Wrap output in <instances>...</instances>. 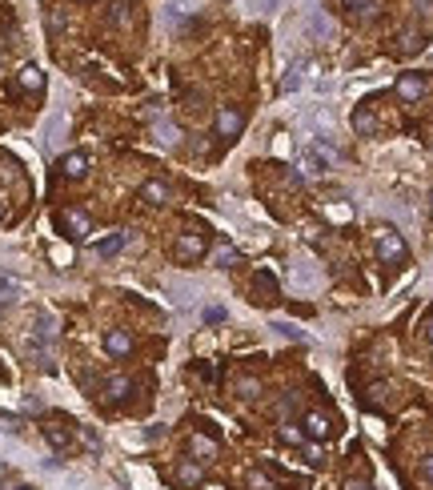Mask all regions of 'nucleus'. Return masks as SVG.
Listing matches in <instances>:
<instances>
[{"label":"nucleus","mask_w":433,"mask_h":490,"mask_svg":"<svg viewBox=\"0 0 433 490\" xmlns=\"http://www.w3.org/2000/svg\"><path fill=\"white\" fill-rule=\"evenodd\" d=\"M45 438L52 450H68L73 446V438H68V430H61V426H45Z\"/></svg>","instance_id":"obj_20"},{"label":"nucleus","mask_w":433,"mask_h":490,"mask_svg":"<svg viewBox=\"0 0 433 490\" xmlns=\"http://www.w3.org/2000/svg\"><path fill=\"white\" fill-rule=\"evenodd\" d=\"M329 217H333V221H349V209H345V205L337 209V205H333V209H329Z\"/></svg>","instance_id":"obj_33"},{"label":"nucleus","mask_w":433,"mask_h":490,"mask_svg":"<svg viewBox=\"0 0 433 490\" xmlns=\"http://www.w3.org/2000/svg\"><path fill=\"white\" fill-rule=\"evenodd\" d=\"M301 426H305V438H313V442H325L329 434H333V422L321 414V410H309L301 418Z\"/></svg>","instance_id":"obj_9"},{"label":"nucleus","mask_w":433,"mask_h":490,"mask_svg":"<svg viewBox=\"0 0 433 490\" xmlns=\"http://www.w3.org/2000/svg\"><path fill=\"white\" fill-rule=\"evenodd\" d=\"M229 313H225V306H205V322L208 326H217V322H225Z\"/></svg>","instance_id":"obj_29"},{"label":"nucleus","mask_w":433,"mask_h":490,"mask_svg":"<svg viewBox=\"0 0 433 490\" xmlns=\"http://www.w3.org/2000/svg\"><path fill=\"white\" fill-rule=\"evenodd\" d=\"M105 350H109L112 358H128L132 354V334L128 329H109L105 334Z\"/></svg>","instance_id":"obj_12"},{"label":"nucleus","mask_w":433,"mask_h":490,"mask_svg":"<svg viewBox=\"0 0 433 490\" xmlns=\"http://www.w3.org/2000/svg\"><path fill=\"white\" fill-rule=\"evenodd\" d=\"M173 478H176V487H201L205 482V466L197 458H181L173 466Z\"/></svg>","instance_id":"obj_7"},{"label":"nucleus","mask_w":433,"mask_h":490,"mask_svg":"<svg viewBox=\"0 0 433 490\" xmlns=\"http://www.w3.org/2000/svg\"><path fill=\"white\" fill-rule=\"evenodd\" d=\"M377 258H381L385 265H401L405 258H409V249H405V242H401V233H393L389 225L377 229Z\"/></svg>","instance_id":"obj_2"},{"label":"nucleus","mask_w":433,"mask_h":490,"mask_svg":"<svg viewBox=\"0 0 433 490\" xmlns=\"http://www.w3.org/2000/svg\"><path fill=\"white\" fill-rule=\"evenodd\" d=\"M421 478H425V482L433 487V454H425V458H421Z\"/></svg>","instance_id":"obj_32"},{"label":"nucleus","mask_w":433,"mask_h":490,"mask_svg":"<svg viewBox=\"0 0 433 490\" xmlns=\"http://www.w3.org/2000/svg\"><path fill=\"white\" fill-rule=\"evenodd\" d=\"M241 129H245V113H241L237 105H221L217 109V137L221 141H233Z\"/></svg>","instance_id":"obj_4"},{"label":"nucleus","mask_w":433,"mask_h":490,"mask_svg":"<svg viewBox=\"0 0 433 490\" xmlns=\"http://www.w3.org/2000/svg\"><path fill=\"white\" fill-rule=\"evenodd\" d=\"M213 262L221 265V269H229V265H237V249H233V245H221V249L213 253Z\"/></svg>","instance_id":"obj_23"},{"label":"nucleus","mask_w":433,"mask_h":490,"mask_svg":"<svg viewBox=\"0 0 433 490\" xmlns=\"http://www.w3.org/2000/svg\"><path fill=\"white\" fill-rule=\"evenodd\" d=\"M48 33H52V36L64 33V13H61V8H52V13H48Z\"/></svg>","instance_id":"obj_27"},{"label":"nucleus","mask_w":433,"mask_h":490,"mask_svg":"<svg viewBox=\"0 0 433 490\" xmlns=\"http://www.w3.org/2000/svg\"><path fill=\"white\" fill-rule=\"evenodd\" d=\"M261 390H265V382L257 374H241L237 378V398H261Z\"/></svg>","instance_id":"obj_18"},{"label":"nucleus","mask_w":433,"mask_h":490,"mask_svg":"<svg viewBox=\"0 0 433 490\" xmlns=\"http://www.w3.org/2000/svg\"><path fill=\"white\" fill-rule=\"evenodd\" d=\"M217 454V442L205 438V434H189V458H197V462H205V458Z\"/></svg>","instance_id":"obj_15"},{"label":"nucleus","mask_w":433,"mask_h":490,"mask_svg":"<svg viewBox=\"0 0 433 490\" xmlns=\"http://www.w3.org/2000/svg\"><path fill=\"white\" fill-rule=\"evenodd\" d=\"M345 490H373L369 478H345Z\"/></svg>","instance_id":"obj_31"},{"label":"nucleus","mask_w":433,"mask_h":490,"mask_svg":"<svg viewBox=\"0 0 433 490\" xmlns=\"http://www.w3.org/2000/svg\"><path fill=\"white\" fill-rule=\"evenodd\" d=\"M16 490H32V487H16Z\"/></svg>","instance_id":"obj_35"},{"label":"nucleus","mask_w":433,"mask_h":490,"mask_svg":"<svg viewBox=\"0 0 433 490\" xmlns=\"http://www.w3.org/2000/svg\"><path fill=\"white\" fill-rule=\"evenodd\" d=\"M109 20H112V24H125V20H128V0H116V4H109Z\"/></svg>","instance_id":"obj_24"},{"label":"nucleus","mask_w":433,"mask_h":490,"mask_svg":"<svg viewBox=\"0 0 433 490\" xmlns=\"http://www.w3.org/2000/svg\"><path fill=\"white\" fill-rule=\"evenodd\" d=\"M176 137H181V133H176L173 125H157V141H160V145H176Z\"/></svg>","instance_id":"obj_26"},{"label":"nucleus","mask_w":433,"mask_h":490,"mask_svg":"<svg viewBox=\"0 0 433 490\" xmlns=\"http://www.w3.org/2000/svg\"><path fill=\"white\" fill-rule=\"evenodd\" d=\"M273 329H281V334H285L289 342H301V338H305V334H301V329H297V326H293V322H277V326H273Z\"/></svg>","instance_id":"obj_28"},{"label":"nucleus","mask_w":433,"mask_h":490,"mask_svg":"<svg viewBox=\"0 0 433 490\" xmlns=\"http://www.w3.org/2000/svg\"><path fill=\"white\" fill-rule=\"evenodd\" d=\"M430 201H433V193H430Z\"/></svg>","instance_id":"obj_36"},{"label":"nucleus","mask_w":433,"mask_h":490,"mask_svg":"<svg viewBox=\"0 0 433 490\" xmlns=\"http://www.w3.org/2000/svg\"><path fill=\"white\" fill-rule=\"evenodd\" d=\"M173 253H176V262H201L208 253V242L197 233V229H189V233H181L173 245Z\"/></svg>","instance_id":"obj_3"},{"label":"nucleus","mask_w":433,"mask_h":490,"mask_svg":"<svg viewBox=\"0 0 433 490\" xmlns=\"http://www.w3.org/2000/svg\"><path fill=\"white\" fill-rule=\"evenodd\" d=\"M16 84H20L24 93H40V89H45V73H40L36 65H24L20 73H16Z\"/></svg>","instance_id":"obj_14"},{"label":"nucleus","mask_w":433,"mask_h":490,"mask_svg":"<svg viewBox=\"0 0 433 490\" xmlns=\"http://www.w3.org/2000/svg\"><path fill=\"white\" fill-rule=\"evenodd\" d=\"M56 169H61L64 181H80L84 173H89V157H84V153H64Z\"/></svg>","instance_id":"obj_11"},{"label":"nucleus","mask_w":433,"mask_h":490,"mask_svg":"<svg viewBox=\"0 0 433 490\" xmlns=\"http://www.w3.org/2000/svg\"><path fill=\"white\" fill-rule=\"evenodd\" d=\"M125 242H128V233H125V229H116V233H109L105 242H96L93 249L100 253V258H112V253H121V249H125Z\"/></svg>","instance_id":"obj_17"},{"label":"nucleus","mask_w":433,"mask_h":490,"mask_svg":"<svg viewBox=\"0 0 433 490\" xmlns=\"http://www.w3.org/2000/svg\"><path fill=\"white\" fill-rule=\"evenodd\" d=\"M421 329H425V338H430V346H433V310H430V318H425V326Z\"/></svg>","instance_id":"obj_34"},{"label":"nucleus","mask_w":433,"mask_h":490,"mask_svg":"<svg viewBox=\"0 0 433 490\" xmlns=\"http://www.w3.org/2000/svg\"><path fill=\"white\" fill-rule=\"evenodd\" d=\"M385 398H389V386H385V382H377V386H369V398H365V402H369V406H381Z\"/></svg>","instance_id":"obj_25"},{"label":"nucleus","mask_w":433,"mask_h":490,"mask_svg":"<svg viewBox=\"0 0 433 490\" xmlns=\"http://www.w3.org/2000/svg\"><path fill=\"white\" fill-rule=\"evenodd\" d=\"M253 302H273V297H277V278H273L269 269H261V274H257L253 278Z\"/></svg>","instance_id":"obj_13"},{"label":"nucleus","mask_w":433,"mask_h":490,"mask_svg":"<svg viewBox=\"0 0 433 490\" xmlns=\"http://www.w3.org/2000/svg\"><path fill=\"white\" fill-rule=\"evenodd\" d=\"M137 197H141L144 205H153V209H157V205H169V201H173V189H169V181L149 177L141 189H137Z\"/></svg>","instance_id":"obj_6"},{"label":"nucleus","mask_w":433,"mask_h":490,"mask_svg":"<svg viewBox=\"0 0 433 490\" xmlns=\"http://www.w3.org/2000/svg\"><path fill=\"white\" fill-rule=\"evenodd\" d=\"M353 129L361 133V137H373V133H377V117H373V109H369V105L353 109Z\"/></svg>","instance_id":"obj_16"},{"label":"nucleus","mask_w":433,"mask_h":490,"mask_svg":"<svg viewBox=\"0 0 433 490\" xmlns=\"http://www.w3.org/2000/svg\"><path fill=\"white\" fill-rule=\"evenodd\" d=\"M277 438L285 442V446H305V442H309V438H305V430H297V426H289V422L277 430Z\"/></svg>","instance_id":"obj_21"},{"label":"nucleus","mask_w":433,"mask_h":490,"mask_svg":"<svg viewBox=\"0 0 433 490\" xmlns=\"http://www.w3.org/2000/svg\"><path fill=\"white\" fill-rule=\"evenodd\" d=\"M337 4H341V8H349L353 17H369V13H373V4H377V0H337Z\"/></svg>","instance_id":"obj_22"},{"label":"nucleus","mask_w":433,"mask_h":490,"mask_svg":"<svg viewBox=\"0 0 433 490\" xmlns=\"http://www.w3.org/2000/svg\"><path fill=\"white\" fill-rule=\"evenodd\" d=\"M249 487H253V490H273V482L261 470H253V474H249Z\"/></svg>","instance_id":"obj_30"},{"label":"nucleus","mask_w":433,"mask_h":490,"mask_svg":"<svg viewBox=\"0 0 433 490\" xmlns=\"http://www.w3.org/2000/svg\"><path fill=\"white\" fill-rule=\"evenodd\" d=\"M421 45H425V40H421V33H417V29H405V33L397 36V52H405V57H413Z\"/></svg>","instance_id":"obj_19"},{"label":"nucleus","mask_w":433,"mask_h":490,"mask_svg":"<svg viewBox=\"0 0 433 490\" xmlns=\"http://www.w3.org/2000/svg\"><path fill=\"white\" fill-rule=\"evenodd\" d=\"M56 229H61L68 242H84V237L93 233V217L84 209H73V205H68V209H56Z\"/></svg>","instance_id":"obj_1"},{"label":"nucleus","mask_w":433,"mask_h":490,"mask_svg":"<svg viewBox=\"0 0 433 490\" xmlns=\"http://www.w3.org/2000/svg\"><path fill=\"white\" fill-rule=\"evenodd\" d=\"M128 394H132V378L128 374H112V378H105V386H100V398H105L109 406L125 402Z\"/></svg>","instance_id":"obj_8"},{"label":"nucleus","mask_w":433,"mask_h":490,"mask_svg":"<svg viewBox=\"0 0 433 490\" xmlns=\"http://www.w3.org/2000/svg\"><path fill=\"white\" fill-rule=\"evenodd\" d=\"M397 97L409 101V105L421 101V97H425V77H421V73H401V77H397Z\"/></svg>","instance_id":"obj_10"},{"label":"nucleus","mask_w":433,"mask_h":490,"mask_svg":"<svg viewBox=\"0 0 433 490\" xmlns=\"http://www.w3.org/2000/svg\"><path fill=\"white\" fill-rule=\"evenodd\" d=\"M305 161H309V173H325V169H337V165H341V157H337L325 141H309Z\"/></svg>","instance_id":"obj_5"}]
</instances>
